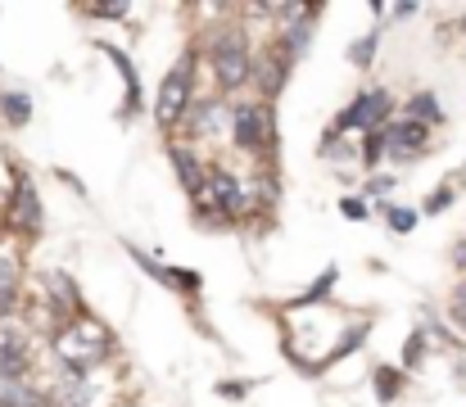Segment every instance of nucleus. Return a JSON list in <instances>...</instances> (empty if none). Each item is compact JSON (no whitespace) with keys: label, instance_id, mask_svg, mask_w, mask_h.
I'll list each match as a JSON object with an SVG mask.
<instances>
[{"label":"nucleus","instance_id":"f257e3e1","mask_svg":"<svg viewBox=\"0 0 466 407\" xmlns=\"http://www.w3.org/2000/svg\"><path fill=\"white\" fill-rule=\"evenodd\" d=\"M114 331L109 326H100L96 317H73V321H59L55 331H50V349H55V358H59V371H68V376H91L100 362H109L114 358Z\"/></svg>","mask_w":466,"mask_h":407},{"label":"nucleus","instance_id":"f03ea898","mask_svg":"<svg viewBox=\"0 0 466 407\" xmlns=\"http://www.w3.org/2000/svg\"><path fill=\"white\" fill-rule=\"evenodd\" d=\"M254 55H249V41H245V27H218L213 41H208V68H213V82L222 91H240L249 77H254Z\"/></svg>","mask_w":466,"mask_h":407},{"label":"nucleus","instance_id":"7ed1b4c3","mask_svg":"<svg viewBox=\"0 0 466 407\" xmlns=\"http://www.w3.org/2000/svg\"><path fill=\"white\" fill-rule=\"evenodd\" d=\"M195 109V55H181L167 77L158 82V96H155V123L163 132H177Z\"/></svg>","mask_w":466,"mask_h":407},{"label":"nucleus","instance_id":"20e7f679","mask_svg":"<svg viewBox=\"0 0 466 407\" xmlns=\"http://www.w3.org/2000/svg\"><path fill=\"white\" fill-rule=\"evenodd\" d=\"M231 140L245 154H263L272 149L277 127H272V105L268 100H236L231 105Z\"/></svg>","mask_w":466,"mask_h":407},{"label":"nucleus","instance_id":"39448f33","mask_svg":"<svg viewBox=\"0 0 466 407\" xmlns=\"http://www.w3.org/2000/svg\"><path fill=\"white\" fill-rule=\"evenodd\" d=\"M390 114H394V100H390V91H362L339 118H335V127H330V136H339V132H362V136H371V132H385L390 127Z\"/></svg>","mask_w":466,"mask_h":407},{"label":"nucleus","instance_id":"423d86ee","mask_svg":"<svg viewBox=\"0 0 466 407\" xmlns=\"http://www.w3.org/2000/svg\"><path fill=\"white\" fill-rule=\"evenodd\" d=\"M195 199H199L204 213H222V218H245L249 213L245 181H240V172H227V168H208V186Z\"/></svg>","mask_w":466,"mask_h":407},{"label":"nucleus","instance_id":"0eeeda50","mask_svg":"<svg viewBox=\"0 0 466 407\" xmlns=\"http://www.w3.org/2000/svg\"><path fill=\"white\" fill-rule=\"evenodd\" d=\"M9 227H18L23 236H36L41 231V199H36V186L32 177H14V190H9Z\"/></svg>","mask_w":466,"mask_h":407},{"label":"nucleus","instance_id":"6e6552de","mask_svg":"<svg viewBox=\"0 0 466 407\" xmlns=\"http://www.w3.org/2000/svg\"><path fill=\"white\" fill-rule=\"evenodd\" d=\"M385 145H390L394 163H412V158H421L431 149V127H421L412 118H399V123L385 127Z\"/></svg>","mask_w":466,"mask_h":407},{"label":"nucleus","instance_id":"1a4fd4ad","mask_svg":"<svg viewBox=\"0 0 466 407\" xmlns=\"http://www.w3.org/2000/svg\"><path fill=\"white\" fill-rule=\"evenodd\" d=\"M32 371V340L18 321H0V376H27Z\"/></svg>","mask_w":466,"mask_h":407},{"label":"nucleus","instance_id":"9d476101","mask_svg":"<svg viewBox=\"0 0 466 407\" xmlns=\"http://www.w3.org/2000/svg\"><path fill=\"white\" fill-rule=\"evenodd\" d=\"M186 132L195 136V140H222V136L231 132V105H222V100H195V109L186 118Z\"/></svg>","mask_w":466,"mask_h":407},{"label":"nucleus","instance_id":"9b49d317","mask_svg":"<svg viewBox=\"0 0 466 407\" xmlns=\"http://www.w3.org/2000/svg\"><path fill=\"white\" fill-rule=\"evenodd\" d=\"M18 299H23V263L14 249L0 245V321H14Z\"/></svg>","mask_w":466,"mask_h":407},{"label":"nucleus","instance_id":"f8f14e48","mask_svg":"<svg viewBox=\"0 0 466 407\" xmlns=\"http://www.w3.org/2000/svg\"><path fill=\"white\" fill-rule=\"evenodd\" d=\"M290 64H295V59H290L281 46H277L268 59H258V64H254V77H258V86H263V100H272V96L290 82Z\"/></svg>","mask_w":466,"mask_h":407},{"label":"nucleus","instance_id":"ddd939ff","mask_svg":"<svg viewBox=\"0 0 466 407\" xmlns=\"http://www.w3.org/2000/svg\"><path fill=\"white\" fill-rule=\"evenodd\" d=\"M0 407H46V394L32 376H0Z\"/></svg>","mask_w":466,"mask_h":407},{"label":"nucleus","instance_id":"4468645a","mask_svg":"<svg viewBox=\"0 0 466 407\" xmlns=\"http://www.w3.org/2000/svg\"><path fill=\"white\" fill-rule=\"evenodd\" d=\"M167 158H172V168H177V177H181V186H186L190 195H199V190L208 186V168H204L186 145H167Z\"/></svg>","mask_w":466,"mask_h":407},{"label":"nucleus","instance_id":"2eb2a0df","mask_svg":"<svg viewBox=\"0 0 466 407\" xmlns=\"http://www.w3.org/2000/svg\"><path fill=\"white\" fill-rule=\"evenodd\" d=\"M317 14H321V9H317V5H309V9H304V18H295V23L286 27V36H281V50H286L290 59H299V55L309 50V41H312V23H317Z\"/></svg>","mask_w":466,"mask_h":407},{"label":"nucleus","instance_id":"dca6fc26","mask_svg":"<svg viewBox=\"0 0 466 407\" xmlns=\"http://www.w3.org/2000/svg\"><path fill=\"white\" fill-rule=\"evenodd\" d=\"M132 254H137V263H141V268L150 271V276H158L163 285H172V290H181V294H195V290H199V276H195V271H181V268H158L155 259H146L141 249H132Z\"/></svg>","mask_w":466,"mask_h":407},{"label":"nucleus","instance_id":"f3484780","mask_svg":"<svg viewBox=\"0 0 466 407\" xmlns=\"http://www.w3.org/2000/svg\"><path fill=\"white\" fill-rule=\"evenodd\" d=\"M100 50H105L114 64H118V73H123V82H127V114H137V109H141V82H137V68H132V59H127L123 50L105 46V41H100Z\"/></svg>","mask_w":466,"mask_h":407},{"label":"nucleus","instance_id":"a211bd4d","mask_svg":"<svg viewBox=\"0 0 466 407\" xmlns=\"http://www.w3.org/2000/svg\"><path fill=\"white\" fill-rule=\"evenodd\" d=\"M403 118H412V123H421V127H435V123H444V109H440V100H435L431 91H421V96L408 100V114H403Z\"/></svg>","mask_w":466,"mask_h":407},{"label":"nucleus","instance_id":"6ab92c4d","mask_svg":"<svg viewBox=\"0 0 466 407\" xmlns=\"http://www.w3.org/2000/svg\"><path fill=\"white\" fill-rule=\"evenodd\" d=\"M0 114H5L9 127H23V123L32 118V100H27L23 91H5V96H0Z\"/></svg>","mask_w":466,"mask_h":407},{"label":"nucleus","instance_id":"aec40b11","mask_svg":"<svg viewBox=\"0 0 466 407\" xmlns=\"http://www.w3.org/2000/svg\"><path fill=\"white\" fill-rule=\"evenodd\" d=\"M376 46H380V32L371 27V32H362V36L349 46V59H353L358 68H371V59H376Z\"/></svg>","mask_w":466,"mask_h":407},{"label":"nucleus","instance_id":"412c9836","mask_svg":"<svg viewBox=\"0 0 466 407\" xmlns=\"http://www.w3.org/2000/svg\"><path fill=\"white\" fill-rule=\"evenodd\" d=\"M390 154V145H385V132H371V136H362V163L371 168V163H380Z\"/></svg>","mask_w":466,"mask_h":407},{"label":"nucleus","instance_id":"4be33fe9","mask_svg":"<svg viewBox=\"0 0 466 407\" xmlns=\"http://www.w3.org/2000/svg\"><path fill=\"white\" fill-rule=\"evenodd\" d=\"M390 213V227L394 231H412L417 227V209H385Z\"/></svg>","mask_w":466,"mask_h":407},{"label":"nucleus","instance_id":"5701e85b","mask_svg":"<svg viewBox=\"0 0 466 407\" xmlns=\"http://www.w3.org/2000/svg\"><path fill=\"white\" fill-rule=\"evenodd\" d=\"M86 14H96V18H123L127 5H86Z\"/></svg>","mask_w":466,"mask_h":407},{"label":"nucleus","instance_id":"b1692460","mask_svg":"<svg viewBox=\"0 0 466 407\" xmlns=\"http://www.w3.org/2000/svg\"><path fill=\"white\" fill-rule=\"evenodd\" d=\"M376 381H380V399L390 403V399H394V390H399V376H394V371H376Z\"/></svg>","mask_w":466,"mask_h":407},{"label":"nucleus","instance_id":"393cba45","mask_svg":"<svg viewBox=\"0 0 466 407\" xmlns=\"http://www.w3.org/2000/svg\"><path fill=\"white\" fill-rule=\"evenodd\" d=\"M449 199H453V190H449V186H440V190H435V195L426 199V213H440V209H444Z\"/></svg>","mask_w":466,"mask_h":407},{"label":"nucleus","instance_id":"a878e982","mask_svg":"<svg viewBox=\"0 0 466 407\" xmlns=\"http://www.w3.org/2000/svg\"><path fill=\"white\" fill-rule=\"evenodd\" d=\"M344 218L362 222V218H367V204H362V199H344Z\"/></svg>","mask_w":466,"mask_h":407},{"label":"nucleus","instance_id":"bb28decb","mask_svg":"<svg viewBox=\"0 0 466 407\" xmlns=\"http://www.w3.org/2000/svg\"><path fill=\"white\" fill-rule=\"evenodd\" d=\"M245 390H249V385H240V381H231V385L222 381V385H218V394H222V399H245Z\"/></svg>","mask_w":466,"mask_h":407}]
</instances>
